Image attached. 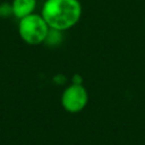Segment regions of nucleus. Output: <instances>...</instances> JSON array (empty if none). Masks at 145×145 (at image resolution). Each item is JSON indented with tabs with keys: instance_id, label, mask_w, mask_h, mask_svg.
Wrapping results in <instances>:
<instances>
[{
	"instance_id": "1",
	"label": "nucleus",
	"mask_w": 145,
	"mask_h": 145,
	"mask_svg": "<svg viewBox=\"0 0 145 145\" xmlns=\"http://www.w3.org/2000/svg\"><path fill=\"white\" fill-rule=\"evenodd\" d=\"M82 12L79 0H45L41 16L50 28L63 32L79 22Z\"/></svg>"
},
{
	"instance_id": "2",
	"label": "nucleus",
	"mask_w": 145,
	"mask_h": 145,
	"mask_svg": "<svg viewBox=\"0 0 145 145\" xmlns=\"http://www.w3.org/2000/svg\"><path fill=\"white\" fill-rule=\"evenodd\" d=\"M49 29L50 27L41 15L32 14L19 19V36L25 43L29 45H37L44 43Z\"/></svg>"
},
{
	"instance_id": "3",
	"label": "nucleus",
	"mask_w": 145,
	"mask_h": 145,
	"mask_svg": "<svg viewBox=\"0 0 145 145\" xmlns=\"http://www.w3.org/2000/svg\"><path fill=\"white\" fill-rule=\"evenodd\" d=\"M88 102V94L82 84L72 83L61 95V105L69 113H78L83 111Z\"/></svg>"
},
{
	"instance_id": "4",
	"label": "nucleus",
	"mask_w": 145,
	"mask_h": 145,
	"mask_svg": "<svg viewBox=\"0 0 145 145\" xmlns=\"http://www.w3.org/2000/svg\"><path fill=\"white\" fill-rule=\"evenodd\" d=\"M11 6L14 16L22 19L28 15L34 14L36 8V0H14Z\"/></svg>"
},
{
	"instance_id": "5",
	"label": "nucleus",
	"mask_w": 145,
	"mask_h": 145,
	"mask_svg": "<svg viewBox=\"0 0 145 145\" xmlns=\"http://www.w3.org/2000/svg\"><path fill=\"white\" fill-rule=\"evenodd\" d=\"M60 33H61V31H57V29L50 28L44 43H46L49 45H58V44H60V42L62 40V37L60 36Z\"/></svg>"
},
{
	"instance_id": "6",
	"label": "nucleus",
	"mask_w": 145,
	"mask_h": 145,
	"mask_svg": "<svg viewBox=\"0 0 145 145\" xmlns=\"http://www.w3.org/2000/svg\"><path fill=\"white\" fill-rule=\"evenodd\" d=\"M14 15L12 14V6L10 3L3 2L0 5V17L1 18H8L9 16Z\"/></svg>"
}]
</instances>
